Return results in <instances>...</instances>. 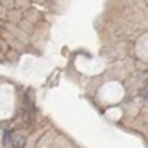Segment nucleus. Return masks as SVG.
<instances>
[{"instance_id": "1", "label": "nucleus", "mask_w": 148, "mask_h": 148, "mask_svg": "<svg viewBox=\"0 0 148 148\" xmlns=\"http://www.w3.org/2000/svg\"><path fill=\"white\" fill-rule=\"evenodd\" d=\"M11 146H13V148H23V146H25V136H23L22 132H13Z\"/></svg>"}, {"instance_id": "3", "label": "nucleus", "mask_w": 148, "mask_h": 148, "mask_svg": "<svg viewBox=\"0 0 148 148\" xmlns=\"http://www.w3.org/2000/svg\"><path fill=\"white\" fill-rule=\"evenodd\" d=\"M141 97H145V98H148V84L141 89Z\"/></svg>"}, {"instance_id": "2", "label": "nucleus", "mask_w": 148, "mask_h": 148, "mask_svg": "<svg viewBox=\"0 0 148 148\" xmlns=\"http://www.w3.org/2000/svg\"><path fill=\"white\" fill-rule=\"evenodd\" d=\"M11 137H13L11 130H2V145H5L7 141H11Z\"/></svg>"}]
</instances>
